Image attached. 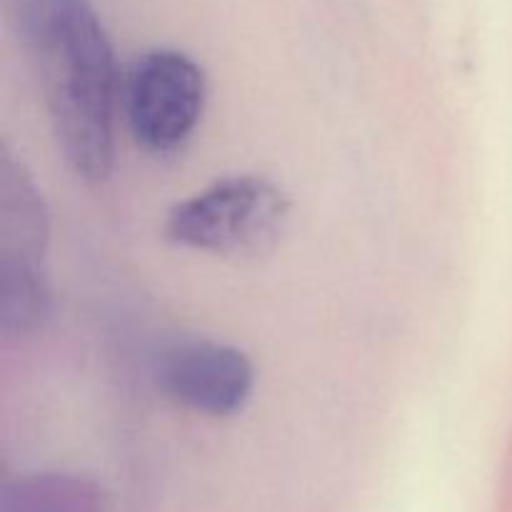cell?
<instances>
[{"mask_svg":"<svg viewBox=\"0 0 512 512\" xmlns=\"http://www.w3.org/2000/svg\"><path fill=\"white\" fill-rule=\"evenodd\" d=\"M8 8L65 163L85 183H103L120 73L98 13L90 0H8Z\"/></svg>","mask_w":512,"mask_h":512,"instance_id":"1","label":"cell"},{"mask_svg":"<svg viewBox=\"0 0 512 512\" xmlns=\"http://www.w3.org/2000/svg\"><path fill=\"white\" fill-rule=\"evenodd\" d=\"M290 200L263 175H228L168 210L163 233L173 245L210 255H260L278 243Z\"/></svg>","mask_w":512,"mask_h":512,"instance_id":"2","label":"cell"},{"mask_svg":"<svg viewBox=\"0 0 512 512\" xmlns=\"http://www.w3.org/2000/svg\"><path fill=\"white\" fill-rule=\"evenodd\" d=\"M208 80L188 53L153 48L120 75L118 105L130 135L155 155L183 148L203 120Z\"/></svg>","mask_w":512,"mask_h":512,"instance_id":"3","label":"cell"},{"mask_svg":"<svg viewBox=\"0 0 512 512\" xmlns=\"http://www.w3.org/2000/svg\"><path fill=\"white\" fill-rule=\"evenodd\" d=\"M155 383L170 400L193 413L228 418L243 410L255 370L243 350L215 340H183L160 353Z\"/></svg>","mask_w":512,"mask_h":512,"instance_id":"4","label":"cell"},{"mask_svg":"<svg viewBox=\"0 0 512 512\" xmlns=\"http://www.w3.org/2000/svg\"><path fill=\"white\" fill-rule=\"evenodd\" d=\"M50 220L43 193L23 163L5 150L0 163V260L43 265Z\"/></svg>","mask_w":512,"mask_h":512,"instance_id":"5","label":"cell"},{"mask_svg":"<svg viewBox=\"0 0 512 512\" xmlns=\"http://www.w3.org/2000/svg\"><path fill=\"white\" fill-rule=\"evenodd\" d=\"M0 512H105L103 493L68 473H33L8 483Z\"/></svg>","mask_w":512,"mask_h":512,"instance_id":"6","label":"cell"},{"mask_svg":"<svg viewBox=\"0 0 512 512\" xmlns=\"http://www.w3.org/2000/svg\"><path fill=\"white\" fill-rule=\"evenodd\" d=\"M50 313L43 265L0 260V328L8 338L33 335Z\"/></svg>","mask_w":512,"mask_h":512,"instance_id":"7","label":"cell"}]
</instances>
